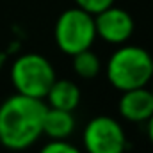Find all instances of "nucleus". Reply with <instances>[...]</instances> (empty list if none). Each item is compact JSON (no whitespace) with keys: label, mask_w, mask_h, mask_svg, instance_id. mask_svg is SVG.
<instances>
[{"label":"nucleus","mask_w":153,"mask_h":153,"mask_svg":"<svg viewBox=\"0 0 153 153\" xmlns=\"http://www.w3.org/2000/svg\"><path fill=\"white\" fill-rule=\"evenodd\" d=\"M146 134H148V141H150V144L153 146V116L146 121Z\"/></svg>","instance_id":"ddd939ff"},{"label":"nucleus","mask_w":153,"mask_h":153,"mask_svg":"<svg viewBox=\"0 0 153 153\" xmlns=\"http://www.w3.org/2000/svg\"><path fill=\"white\" fill-rule=\"evenodd\" d=\"M152 82H153V80H152ZM152 94H153V85H152Z\"/></svg>","instance_id":"2eb2a0df"},{"label":"nucleus","mask_w":153,"mask_h":153,"mask_svg":"<svg viewBox=\"0 0 153 153\" xmlns=\"http://www.w3.org/2000/svg\"><path fill=\"white\" fill-rule=\"evenodd\" d=\"M53 39L57 48L70 57L91 48L96 41L94 16L76 5L66 9L55 22Z\"/></svg>","instance_id":"20e7f679"},{"label":"nucleus","mask_w":153,"mask_h":153,"mask_svg":"<svg viewBox=\"0 0 153 153\" xmlns=\"http://www.w3.org/2000/svg\"><path fill=\"white\" fill-rule=\"evenodd\" d=\"M82 144L85 153H125L128 146L123 125L112 116L93 117L84 128Z\"/></svg>","instance_id":"39448f33"},{"label":"nucleus","mask_w":153,"mask_h":153,"mask_svg":"<svg viewBox=\"0 0 153 153\" xmlns=\"http://www.w3.org/2000/svg\"><path fill=\"white\" fill-rule=\"evenodd\" d=\"M5 59H7V55L0 52V70H2V68H4V64H5Z\"/></svg>","instance_id":"4468645a"},{"label":"nucleus","mask_w":153,"mask_h":153,"mask_svg":"<svg viewBox=\"0 0 153 153\" xmlns=\"http://www.w3.org/2000/svg\"><path fill=\"white\" fill-rule=\"evenodd\" d=\"M117 111L123 119L130 123H146L153 116V94L148 85L121 91Z\"/></svg>","instance_id":"0eeeda50"},{"label":"nucleus","mask_w":153,"mask_h":153,"mask_svg":"<svg viewBox=\"0 0 153 153\" xmlns=\"http://www.w3.org/2000/svg\"><path fill=\"white\" fill-rule=\"evenodd\" d=\"M11 82L16 93L45 100L50 85L57 78L52 62L41 53H23L11 64Z\"/></svg>","instance_id":"7ed1b4c3"},{"label":"nucleus","mask_w":153,"mask_h":153,"mask_svg":"<svg viewBox=\"0 0 153 153\" xmlns=\"http://www.w3.org/2000/svg\"><path fill=\"white\" fill-rule=\"evenodd\" d=\"M39 153H82V150H78L71 143H68V139H64V141H50V143H46L39 150Z\"/></svg>","instance_id":"9b49d317"},{"label":"nucleus","mask_w":153,"mask_h":153,"mask_svg":"<svg viewBox=\"0 0 153 153\" xmlns=\"http://www.w3.org/2000/svg\"><path fill=\"white\" fill-rule=\"evenodd\" d=\"M94 29H96V38L103 39L109 45L119 46L132 38L135 23L128 11L112 4L111 7L94 14Z\"/></svg>","instance_id":"423d86ee"},{"label":"nucleus","mask_w":153,"mask_h":153,"mask_svg":"<svg viewBox=\"0 0 153 153\" xmlns=\"http://www.w3.org/2000/svg\"><path fill=\"white\" fill-rule=\"evenodd\" d=\"M45 100H46L48 107L73 112V111H76V107L80 105L82 93H80V87L76 85L73 80H68V78L59 80V78H55L53 84L50 85Z\"/></svg>","instance_id":"6e6552de"},{"label":"nucleus","mask_w":153,"mask_h":153,"mask_svg":"<svg viewBox=\"0 0 153 153\" xmlns=\"http://www.w3.org/2000/svg\"><path fill=\"white\" fill-rule=\"evenodd\" d=\"M75 126L76 121L73 112L46 105V112L43 119V135L50 137V141H64L71 137V134L75 132Z\"/></svg>","instance_id":"1a4fd4ad"},{"label":"nucleus","mask_w":153,"mask_h":153,"mask_svg":"<svg viewBox=\"0 0 153 153\" xmlns=\"http://www.w3.org/2000/svg\"><path fill=\"white\" fill-rule=\"evenodd\" d=\"M105 75L117 91L144 87L153 80V57L137 45H119L107 61Z\"/></svg>","instance_id":"f03ea898"},{"label":"nucleus","mask_w":153,"mask_h":153,"mask_svg":"<svg viewBox=\"0 0 153 153\" xmlns=\"http://www.w3.org/2000/svg\"><path fill=\"white\" fill-rule=\"evenodd\" d=\"M73 2H75L76 7H80V9H84V11H87L89 14L94 16V14L102 13L103 9L111 7L116 0H73Z\"/></svg>","instance_id":"f8f14e48"},{"label":"nucleus","mask_w":153,"mask_h":153,"mask_svg":"<svg viewBox=\"0 0 153 153\" xmlns=\"http://www.w3.org/2000/svg\"><path fill=\"white\" fill-rule=\"evenodd\" d=\"M45 100L13 94L0 103V144L11 152H22L36 144L43 135Z\"/></svg>","instance_id":"f257e3e1"},{"label":"nucleus","mask_w":153,"mask_h":153,"mask_svg":"<svg viewBox=\"0 0 153 153\" xmlns=\"http://www.w3.org/2000/svg\"><path fill=\"white\" fill-rule=\"evenodd\" d=\"M71 61H73L71 66H73L75 75L84 78V80H93L102 71V61L91 48L71 55Z\"/></svg>","instance_id":"9d476101"}]
</instances>
